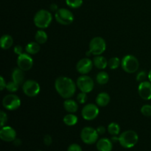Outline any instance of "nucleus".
I'll list each match as a JSON object with an SVG mask.
<instances>
[{"label":"nucleus","instance_id":"obj_31","mask_svg":"<svg viewBox=\"0 0 151 151\" xmlns=\"http://www.w3.org/2000/svg\"><path fill=\"white\" fill-rule=\"evenodd\" d=\"M77 100H78V102L80 104H84V103H86V102L87 101V93L82 92L81 91L77 96Z\"/></svg>","mask_w":151,"mask_h":151},{"label":"nucleus","instance_id":"obj_6","mask_svg":"<svg viewBox=\"0 0 151 151\" xmlns=\"http://www.w3.org/2000/svg\"><path fill=\"white\" fill-rule=\"evenodd\" d=\"M106 49V43L101 37H94L89 43V50L92 55H100Z\"/></svg>","mask_w":151,"mask_h":151},{"label":"nucleus","instance_id":"obj_18","mask_svg":"<svg viewBox=\"0 0 151 151\" xmlns=\"http://www.w3.org/2000/svg\"><path fill=\"white\" fill-rule=\"evenodd\" d=\"M63 107H64L65 110L67 112L71 114H73L77 112L78 109V103L76 101L72 99H66L64 102H63Z\"/></svg>","mask_w":151,"mask_h":151},{"label":"nucleus","instance_id":"obj_38","mask_svg":"<svg viewBox=\"0 0 151 151\" xmlns=\"http://www.w3.org/2000/svg\"><path fill=\"white\" fill-rule=\"evenodd\" d=\"M106 128H105L104 126H103V125L97 127V133H98L99 134H100V135H103V134H104L105 133H106Z\"/></svg>","mask_w":151,"mask_h":151},{"label":"nucleus","instance_id":"obj_21","mask_svg":"<svg viewBox=\"0 0 151 151\" xmlns=\"http://www.w3.org/2000/svg\"><path fill=\"white\" fill-rule=\"evenodd\" d=\"M13 44V40L10 35H4L0 39V46L3 50H8L12 47Z\"/></svg>","mask_w":151,"mask_h":151},{"label":"nucleus","instance_id":"obj_24","mask_svg":"<svg viewBox=\"0 0 151 151\" xmlns=\"http://www.w3.org/2000/svg\"><path fill=\"white\" fill-rule=\"evenodd\" d=\"M78 119L77 117V116H75V114L71 113L66 115L63 119V121L65 125H68V126H73V125H76L77 122H78Z\"/></svg>","mask_w":151,"mask_h":151},{"label":"nucleus","instance_id":"obj_8","mask_svg":"<svg viewBox=\"0 0 151 151\" xmlns=\"http://www.w3.org/2000/svg\"><path fill=\"white\" fill-rule=\"evenodd\" d=\"M77 86L82 92L89 93L94 86V81L87 75H81L77 80Z\"/></svg>","mask_w":151,"mask_h":151},{"label":"nucleus","instance_id":"obj_12","mask_svg":"<svg viewBox=\"0 0 151 151\" xmlns=\"http://www.w3.org/2000/svg\"><path fill=\"white\" fill-rule=\"evenodd\" d=\"M18 67L20 68L24 72L31 69L33 65V60L32 58L28 55V53H23L19 55L17 58Z\"/></svg>","mask_w":151,"mask_h":151},{"label":"nucleus","instance_id":"obj_40","mask_svg":"<svg viewBox=\"0 0 151 151\" xmlns=\"http://www.w3.org/2000/svg\"><path fill=\"white\" fill-rule=\"evenodd\" d=\"M13 144L16 146H20L22 145V141L19 139H16L13 141Z\"/></svg>","mask_w":151,"mask_h":151},{"label":"nucleus","instance_id":"obj_13","mask_svg":"<svg viewBox=\"0 0 151 151\" xmlns=\"http://www.w3.org/2000/svg\"><path fill=\"white\" fill-rule=\"evenodd\" d=\"M93 61L88 58H84L78 62L76 66L77 71L81 75H86L92 69Z\"/></svg>","mask_w":151,"mask_h":151},{"label":"nucleus","instance_id":"obj_36","mask_svg":"<svg viewBox=\"0 0 151 151\" xmlns=\"http://www.w3.org/2000/svg\"><path fill=\"white\" fill-rule=\"evenodd\" d=\"M14 52L16 53L18 55H20L23 54V48H22V46L17 45L14 47Z\"/></svg>","mask_w":151,"mask_h":151},{"label":"nucleus","instance_id":"obj_14","mask_svg":"<svg viewBox=\"0 0 151 151\" xmlns=\"http://www.w3.org/2000/svg\"><path fill=\"white\" fill-rule=\"evenodd\" d=\"M0 138L2 141L13 142L16 139V132L12 127L3 126L0 130Z\"/></svg>","mask_w":151,"mask_h":151},{"label":"nucleus","instance_id":"obj_41","mask_svg":"<svg viewBox=\"0 0 151 151\" xmlns=\"http://www.w3.org/2000/svg\"><path fill=\"white\" fill-rule=\"evenodd\" d=\"M112 142H119V137L117 136H112L111 139Z\"/></svg>","mask_w":151,"mask_h":151},{"label":"nucleus","instance_id":"obj_5","mask_svg":"<svg viewBox=\"0 0 151 151\" xmlns=\"http://www.w3.org/2000/svg\"><path fill=\"white\" fill-rule=\"evenodd\" d=\"M99 134L97 129L91 127H85L81 133V138L85 144L93 145L98 139Z\"/></svg>","mask_w":151,"mask_h":151},{"label":"nucleus","instance_id":"obj_7","mask_svg":"<svg viewBox=\"0 0 151 151\" xmlns=\"http://www.w3.org/2000/svg\"><path fill=\"white\" fill-rule=\"evenodd\" d=\"M55 18L59 24L69 25L74 21V15L70 10L66 8H60L55 12Z\"/></svg>","mask_w":151,"mask_h":151},{"label":"nucleus","instance_id":"obj_42","mask_svg":"<svg viewBox=\"0 0 151 151\" xmlns=\"http://www.w3.org/2000/svg\"><path fill=\"white\" fill-rule=\"evenodd\" d=\"M147 77H148V79L149 81H150V82H151V69L150 72H149L148 75H147Z\"/></svg>","mask_w":151,"mask_h":151},{"label":"nucleus","instance_id":"obj_33","mask_svg":"<svg viewBox=\"0 0 151 151\" xmlns=\"http://www.w3.org/2000/svg\"><path fill=\"white\" fill-rule=\"evenodd\" d=\"M146 78H147V74H146V72H144V71H142V72H140L137 75V81H139V82H143L146 79Z\"/></svg>","mask_w":151,"mask_h":151},{"label":"nucleus","instance_id":"obj_22","mask_svg":"<svg viewBox=\"0 0 151 151\" xmlns=\"http://www.w3.org/2000/svg\"><path fill=\"white\" fill-rule=\"evenodd\" d=\"M40 44L37 42H30L27 44L25 51L29 55H35L40 51Z\"/></svg>","mask_w":151,"mask_h":151},{"label":"nucleus","instance_id":"obj_30","mask_svg":"<svg viewBox=\"0 0 151 151\" xmlns=\"http://www.w3.org/2000/svg\"><path fill=\"white\" fill-rule=\"evenodd\" d=\"M141 113L145 116H151V106L150 105H144L141 108Z\"/></svg>","mask_w":151,"mask_h":151},{"label":"nucleus","instance_id":"obj_25","mask_svg":"<svg viewBox=\"0 0 151 151\" xmlns=\"http://www.w3.org/2000/svg\"><path fill=\"white\" fill-rule=\"evenodd\" d=\"M109 81V76L106 72H100L96 76V81L100 85H105Z\"/></svg>","mask_w":151,"mask_h":151},{"label":"nucleus","instance_id":"obj_9","mask_svg":"<svg viewBox=\"0 0 151 151\" xmlns=\"http://www.w3.org/2000/svg\"><path fill=\"white\" fill-rule=\"evenodd\" d=\"M24 93L30 97H35L40 92V86L38 82L33 80H28L22 86Z\"/></svg>","mask_w":151,"mask_h":151},{"label":"nucleus","instance_id":"obj_39","mask_svg":"<svg viewBox=\"0 0 151 151\" xmlns=\"http://www.w3.org/2000/svg\"><path fill=\"white\" fill-rule=\"evenodd\" d=\"M50 10H51L52 11H55V12L57 11V10H58V8L57 4H52L51 5H50Z\"/></svg>","mask_w":151,"mask_h":151},{"label":"nucleus","instance_id":"obj_10","mask_svg":"<svg viewBox=\"0 0 151 151\" xmlns=\"http://www.w3.org/2000/svg\"><path fill=\"white\" fill-rule=\"evenodd\" d=\"M2 105L9 111H14L19 109L21 106V100L17 95L10 94L3 98Z\"/></svg>","mask_w":151,"mask_h":151},{"label":"nucleus","instance_id":"obj_19","mask_svg":"<svg viewBox=\"0 0 151 151\" xmlns=\"http://www.w3.org/2000/svg\"><path fill=\"white\" fill-rule=\"evenodd\" d=\"M110 102V96L106 92L100 93L96 97V103L100 107H105Z\"/></svg>","mask_w":151,"mask_h":151},{"label":"nucleus","instance_id":"obj_26","mask_svg":"<svg viewBox=\"0 0 151 151\" xmlns=\"http://www.w3.org/2000/svg\"><path fill=\"white\" fill-rule=\"evenodd\" d=\"M108 132L112 136H117L120 131V127L116 122H111L108 126Z\"/></svg>","mask_w":151,"mask_h":151},{"label":"nucleus","instance_id":"obj_32","mask_svg":"<svg viewBox=\"0 0 151 151\" xmlns=\"http://www.w3.org/2000/svg\"><path fill=\"white\" fill-rule=\"evenodd\" d=\"M0 121H1V123H0L1 127L4 126V125H5V123L7 121V114L4 111H0Z\"/></svg>","mask_w":151,"mask_h":151},{"label":"nucleus","instance_id":"obj_27","mask_svg":"<svg viewBox=\"0 0 151 151\" xmlns=\"http://www.w3.org/2000/svg\"><path fill=\"white\" fill-rule=\"evenodd\" d=\"M120 64V60L116 57L111 58L109 59V60L108 61V66H109V68H110L111 69H117Z\"/></svg>","mask_w":151,"mask_h":151},{"label":"nucleus","instance_id":"obj_16","mask_svg":"<svg viewBox=\"0 0 151 151\" xmlns=\"http://www.w3.org/2000/svg\"><path fill=\"white\" fill-rule=\"evenodd\" d=\"M113 148L112 141L107 138H102L97 142V149L98 151H111Z\"/></svg>","mask_w":151,"mask_h":151},{"label":"nucleus","instance_id":"obj_15","mask_svg":"<svg viewBox=\"0 0 151 151\" xmlns=\"http://www.w3.org/2000/svg\"><path fill=\"white\" fill-rule=\"evenodd\" d=\"M138 92L142 99L149 100L151 99V82L143 81L140 83L138 88Z\"/></svg>","mask_w":151,"mask_h":151},{"label":"nucleus","instance_id":"obj_28","mask_svg":"<svg viewBox=\"0 0 151 151\" xmlns=\"http://www.w3.org/2000/svg\"><path fill=\"white\" fill-rule=\"evenodd\" d=\"M66 3L72 8H78L83 4V0H66Z\"/></svg>","mask_w":151,"mask_h":151},{"label":"nucleus","instance_id":"obj_1","mask_svg":"<svg viewBox=\"0 0 151 151\" xmlns=\"http://www.w3.org/2000/svg\"><path fill=\"white\" fill-rule=\"evenodd\" d=\"M55 87L59 95L65 99L71 98L76 91V84L67 77L58 78L55 82Z\"/></svg>","mask_w":151,"mask_h":151},{"label":"nucleus","instance_id":"obj_17","mask_svg":"<svg viewBox=\"0 0 151 151\" xmlns=\"http://www.w3.org/2000/svg\"><path fill=\"white\" fill-rule=\"evenodd\" d=\"M24 79V71L22 70L20 68H15L12 72V80L18 85H22L23 84Z\"/></svg>","mask_w":151,"mask_h":151},{"label":"nucleus","instance_id":"obj_43","mask_svg":"<svg viewBox=\"0 0 151 151\" xmlns=\"http://www.w3.org/2000/svg\"><path fill=\"white\" fill-rule=\"evenodd\" d=\"M38 151H41V150H38Z\"/></svg>","mask_w":151,"mask_h":151},{"label":"nucleus","instance_id":"obj_29","mask_svg":"<svg viewBox=\"0 0 151 151\" xmlns=\"http://www.w3.org/2000/svg\"><path fill=\"white\" fill-rule=\"evenodd\" d=\"M19 85H18L14 81H10V82L7 83V86H6V89L10 92H16L18 89H19Z\"/></svg>","mask_w":151,"mask_h":151},{"label":"nucleus","instance_id":"obj_2","mask_svg":"<svg viewBox=\"0 0 151 151\" xmlns=\"http://www.w3.org/2000/svg\"><path fill=\"white\" fill-rule=\"evenodd\" d=\"M52 20V16L50 11L47 10H40L35 13L33 22L35 26L41 29H44L50 26Z\"/></svg>","mask_w":151,"mask_h":151},{"label":"nucleus","instance_id":"obj_3","mask_svg":"<svg viewBox=\"0 0 151 151\" xmlns=\"http://www.w3.org/2000/svg\"><path fill=\"white\" fill-rule=\"evenodd\" d=\"M139 140L138 134L132 130L124 131L119 135V142L125 148H131L136 145Z\"/></svg>","mask_w":151,"mask_h":151},{"label":"nucleus","instance_id":"obj_20","mask_svg":"<svg viewBox=\"0 0 151 151\" xmlns=\"http://www.w3.org/2000/svg\"><path fill=\"white\" fill-rule=\"evenodd\" d=\"M92 61L94 66L99 69H104L108 66V60L103 56L96 55Z\"/></svg>","mask_w":151,"mask_h":151},{"label":"nucleus","instance_id":"obj_23","mask_svg":"<svg viewBox=\"0 0 151 151\" xmlns=\"http://www.w3.org/2000/svg\"><path fill=\"white\" fill-rule=\"evenodd\" d=\"M35 41L39 44H44L47 41L48 36H47V34L46 33L45 31L42 30V29H39L35 33Z\"/></svg>","mask_w":151,"mask_h":151},{"label":"nucleus","instance_id":"obj_11","mask_svg":"<svg viewBox=\"0 0 151 151\" xmlns=\"http://www.w3.org/2000/svg\"><path fill=\"white\" fill-rule=\"evenodd\" d=\"M81 114L86 120H93L98 116L99 109L96 105L89 103L84 106L81 111Z\"/></svg>","mask_w":151,"mask_h":151},{"label":"nucleus","instance_id":"obj_35","mask_svg":"<svg viewBox=\"0 0 151 151\" xmlns=\"http://www.w3.org/2000/svg\"><path fill=\"white\" fill-rule=\"evenodd\" d=\"M52 142V137L49 134H47V135L44 136V143L45 144V145L50 146V145Z\"/></svg>","mask_w":151,"mask_h":151},{"label":"nucleus","instance_id":"obj_4","mask_svg":"<svg viewBox=\"0 0 151 151\" xmlns=\"http://www.w3.org/2000/svg\"><path fill=\"white\" fill-rule=\"evenodd\" d=\"M121 65L123 70L128 73H134L138 70L139 66L137 58L131 55H125L121 61Z\"/></svg>","mask_w":151,"mask_h":151},{"label":"nucleus","instance_id":"obj_37","mask_svg":"<svg viewBox=\"0 0 151 151\" xmlns=\"http://www.w3.org/2000/svg\"><path fill=\"white\" fill-rule=\"evenodd\" d=\"M6 86H7V83L4 81L3 77L1 76L0 77V89H1V91H3L4 88H6Z\"/></svg>","mask_w":151,"mask_h":151},{"label":"nucleus","instance_id":"obj_34","mask_svg":"<svg viewBox=\"0 0 151 151\" xmlns=\"http://www.w3.org/2000/svg\"><path fill=\"white\" fill-rule=\"evenodd\" d=\"M67 151H83L81 146L78 144H72L69 146Z\"/></svg>","mask_w":151,"mask_h":151}]
</instances>
